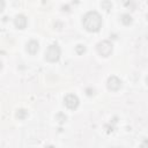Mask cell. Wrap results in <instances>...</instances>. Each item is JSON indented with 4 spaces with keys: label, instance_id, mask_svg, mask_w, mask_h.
Returning a JSON list of instances; mask_svg holds the SVG:
<instances>
[{
    "label": "cell",
    "instance_id": "cell-1",
    "mask_svg": "<svg viewBox=\"0 0 148 148\" xmlns=\"http://www.w3.org/2000/svg\"><path fill=\"white\" fill-rule=\"evenodd\" d=\"M82 24L86 30H88L90 32H97L102 28V16L95 10L88 12L83 16Z\"/></svg>",
    "mask_w": 148,
    "mask_h": 148
},
{
    "label": "cell",
    "instance_id": "cell-2",
    "mask_svg": "<svg viewBox=\"0 0 148 148\" xmlns=\"http://www.w3.org/2000/svg\"><path fill=\"white\" fill-rule=\"evenodd\" d=\"M60 58V49L58 45L53 44V45H50L45 52V59L50 62H56L58 61Z\"/></svg>",
    "mask_w": 148,
    "mask_h": 148
},
{
    "label": "cell",
    "instance_id": "cell-3",
    "mask_svg": "<svg viewBox=\"0 0 148 148\" xmlns=\"http://www.w3.org/2000/svg\"><path fill=\"white\" fill-rule=\"evenodd\" d=\"M97 52L102 57H109L112 53V44L109 40H102L97 44Z\"/></svg>",
    "mask_w": 148,
    "mask_h": 148
},
{
    "label": "cell",
    "instance_id": "cell-4",
    "mask_svg": "<svg viewBox=\"0 0 148 148\" xmlns=\"http://www.w3.org/2000/svg\"><path fill=\"white\" fill-rule=\"evenodd\" d=\"M64 102H65V105H66L68 109H71V110L76 109V108L79 106V103H80L77 96L74 95V94H68V95L65 97Z\"/></svg>",
    "mask_w": 148,
    "mask_h": 148
},
{
    "label": "cell",
    "instance_id": "cell-5",
    "mask_svg": "<svg viewBox=\"0 0 148 148\" xmlns=\"http://www.w3.org/2000/svg\"><path fill=\"white\" fill-rule=\"evenodd\" d=\"M106 86H108V89L109 90H112V91H117L120 87H121V81L119 77H117L116 75H112L108 79V82H106Z\"/></svg>",
    "mask_w": 148,
    "mask_h": 148
},
{
    "label": "cell",
    "instance_id": "cell-6",
    "mask_svg": "<svg viewBox=\"0 0 148 148\" xmlns=\"http://www.w3.org/2000/svg\"><path fill=\"white\" fill-rule=\"evenodd\" d=\"M14 24L18 29H24L27 27V17L24 15H22V14L16 15V17L14 18Z\"/></svg>",
    "mask_w": 148,
    "mask_h": 148
},
{
    "label": "cell",
    "instance_id": "cell-7",
    "mask_svg": "<svg viewBox=\"0 0 148 148\" xmlns=\"http://www.w3.org/2000/svg\"><path fill=\"white\" fill-rule=\"evenodd\" d=\"M38 49H39V44H38L37 40L31 39V40L28 42V44H27V51L30 54H36L37 51H38Z\"/></svg>",
    "mask_w": 148,
    "mask_h": 148
},
{
    "label": "cell",
    "instance_id": "cell-8",
    "mask_svg": "<svg viewBox=\"0 0 148 148\" xmlns=\"http://www.w3.org/2000/svg\"><path fill=\"white\" fill-rule=\"evenodd\" d=\"M121 22L125 25H130L132 23V16L130 14H123L121 15Z\"/></svg>",
    "mask_w": 148,
    "mask_h": 148
},
{
    "label": "cell",
    "instance_id": "cell-9",
    "mask_svg": "<svg viewBox=\"0 0 148 148\" xmlns=\"http://www.w3.org/2000/svg\"><path fill=\"white\" fill-rule=\"evenodd\" d=\"M27 116H28V112H27L24 109H18V110L16 111V117H17L18 119H21V120L25 119Z\"/></svg>",
    "mask_w": 148,
    "mask_h": 148
},
{
    "label": "cell",
    "instance_id": "cell-10",
    "mask_svg": "<svg viewBox=\"0 0 148 148\" xmlns=\"http://www.w3.org/2000/svg\"><path fill=\"white\" fill-rule=\"evenodd\" d=\"M56 120H57L59 124H62V123H65V121L67 120V117H66V114H65V113L59 112V113L56 116Z\"/></svg>",
    "mask_w": 148,
    "mask_h": 148
},
{
    "label": "cell",
    "instance_id": "cell-11",
    "mask_svg": "<svg viewBox=\"0 0 148 148\" xmlns=\"http://www.w3.org/2000/svg\"><path fill=\"white\" fill-rule=\"evenodd\" d=\"M75 51H76L77 54H83L86 52V46L82 45V44H79V45L75 46Z\"/></svg>",
    "mask_w": 148,
    "mask_h": 148
},
{
    "label": "cell",
    "instance_id": "cell-12",
    "mask_svg": "<svg viewBox=\"0 0 148 148\" xmlns=\"http://www.w3.org/2000/svg\"><path fill=\"white\" fill-rule=\"evenodd\" d=\"M102 7H103L104 9H106V10H109V9H111L112 3H111L110 1H103V2H102Z\"/></svg>",
    "mask_w": 148,
    "mask_h": 148
},
{
    "label": "cell",
    "instance_id": "cell-13",
    "mask_svg": "<svg viewBox=\"0 0 148 148\" xmlns=\"http://www.w3.org/2000/svg\"><path fill=\"white\" fill-rule=\"evenodd\" d=\"M86 92H87V95H88V96H91V95H94L95 90H94V89H91V88H87Z\"/></svg>",
    "mask_w": 148,
    "mask_h": 148
},
{
    "label": "cell",
    "instance_id": "cell-14",
    "mask_svg": "<svg viewBox=\"0 0 148 148\" xmlns=\"http://www.w3.org/2000/svg\"><path fill=\"white\" fill-rule=\"evenodd\" d=\"M45 148H56V147H53V146H47V147H45Z\"/></svg>",
    "mask_w": 148,
    "mask_h": 148
},
{
    "label": "cell",
    "instance_id": "cell-15",
    "mask_svg": "<svg viewBox=\"0 0 148 148\" xmlns=\"http://www.w3.org/2000/svg\"><path fill=\"white\" fill-rule=\"evenodd\" d=\"M146 81H147V84H148V76H147V79H146Z\"/></svg>",
    "mask_w": 148,
    "mask_h": 148
},
{
    "label": "cell",
    "instance_id": "cell-16",
    "mask_svg": "<svg viewBox=\"0 0 148 148\" xmlns=\"http://www.w3.org/2000/svg\"><path fill=\"white\" fill-rule=\"evenodd\" d=\"M147 20H148V14H147Z\"/></svg>",
    "mask_w": 148,
    "mask_h": 148
}]
</instances>
